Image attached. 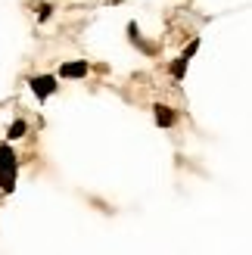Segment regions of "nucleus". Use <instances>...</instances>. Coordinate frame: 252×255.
I'll return each mask as SVG.
<instances>
[{"label": "nucleus", "instance_id": "nucleus-5", "mask_svg": "<svg viewBox=\"0 0 252 255\" xmlns=\"http://www.w3.org/2000/svg\"><path fill=\"white\" fill-rule=\"evenodd\" d=\"M187 66H190V59H187V56H178V59L171 62V69H168V72H171V78H174V81H181L184 75H187Z\"/></svg>", "mask_w": 252, "mask_h": 255}, {"label": "nucleus", "instance_id": "nucleus-2", "mask_svg": "<svg viewBox=\"0 0 252 255\" xmlns=\"http://www.w3.org/2000/svg\"><path fill=\"white\" fill-rule=\"evenodd\" d=\"M28 84H31V91H34L37 100H47V97H53L59 91V78H56V75H34Z\"/></svg>", "mask_w": 252, "mask_h": 255}, {"label": "nucleus", "instance_id": "nucleus-1", "mask_svg": "<svg viewBox=\"0 0 252 255\" xmlns=\"http://www.w3.org/2000/svg\"><path fill=\"white\" fill-rule=\"evenodd\" d=\"M16 171H19V156L9 143H0V190L12 193L16 190Z\"/></svg>", "mask_w": 252, "mask_h": 255}, {"label": "nucleus", "instance_id": "nucleus-6", "mask_svg": "<svg viewBox=\"0 0 252 255\" xmlns=\"http://www.w3.org/2000/svg\"><path fill=\"white\" fill-rule=\"evenodd\" d=\"M25 131H28V122L16 119V122L9 125V131H6V140H19V137H25Z\"/></svg>", "mask_w": 252, "mask_h": 255}, {"label": "nucleus", "instance_id": "nucleus-4", "mask_svg": "<svg viewBox=\"0 0 252 255\" xmlns=\"http://www.w3.org/2000/svg\"><path fill=\"white\" fill-rule=\"evenodd\" d=\"M153 119H156L159 128H171V125H174V112H171V106L156 103V106H153Z\"/></svg>", "mask_w": 252, "mask_h": 255}, {"label": "nucleus", "instance_id": "nucleus-3", "mask_svg": "<svg viewBox=\"0 0 252 255\" xmlns=\"http://www.w3.org/2000/svg\"><path fill=\"white\" fill-rule=\"evenodd\" d=\"M87 72H91V66H87V59H72V62H62L56 78H87Z\"/></svg>", "mask_w": 252, "mask_h": 255}, {"label": "nucleus", "instance_id": "nucleus-8", "mask_svg": "<svg viewBox=\"0 0 252 255\" xmlns=\"http://www.w3.org/2000/svg\"><path fill=\"white\" fill-rule=\"evenodd\" d=\"M196 50H199V37H193V41H190V47H184V53H181V56L193 59V56H196Z\"/></svg>", "mask_w": 252, "mask_h": 255}, {"label": "nucleus", "instance_id": "nucleus-7", "mask_svg": "<svg viewBox=\"0 0 252 255\" xmlns=\"http://www.w3.org/2000/svg\"><path fill=\"white\" fill-rule=\"evenodd\" d=\"M53 16V3H37V22H47Z\"/></svg>", "mask_w": 252, "mask_h": 255}]
</instances>
